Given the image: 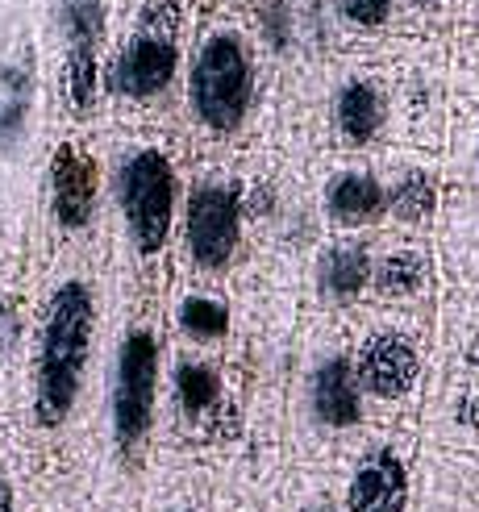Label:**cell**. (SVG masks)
Segmentation results:
<instances>
[{
    "instance_id": "6da1fadb",
    "label": "cell",
    "mask_w": 479,
    "mask_h": 512,
    "mask_svg": "<svg viewBox=\"0 0 479 512\" xmlns=\"http://www.w3.org/2000/svg\"><path fill=\"white\" fill-rule=\"evenodd\" d=\"M100 346V304L88 279L71 275L46 296V309L34 329L30 363H25V421L30 429V463L38 488H63L71 463V433L88 417V396L96 379Z\"/></svg>"
},
{
    "instance_id": "7a4b0ae2",
    "label": "cell",
    "mask_w": 479,
    "mask_h": 512,
    "mask_svg": "<svg viewBox=\"0 0 479 512\" xmlns=\"http://www.w3.org/2000/svg\"><path fill=\"white\" fill-rule=\"evenodd\" d=\"M163 408V338L150 321H130L113 346L109 396H105V442L109 467L121 483H134L155 450Z\"/></svg>"
},
{
    "instance_id": "3957f363",
    "label": "cell",
    "mask_w": 479,
    "mask_h": 512,
    "mask_svg": "<svg viewBox=\"0 0 479 512\" xmlns=\"http://www.w3.org/2000/svg\"><path fill=\"white\" fill-rule=\"evenodd\" d=\"M167 371V408L175 438L188 446H230L242 438V408L230 379L205 354H175Z\"/></svg>"
},
{
    "instance_id": "277c9868",
    "label": "cell",
    "mask_w": 479,
    "mask_h": 512,
    "mask_svg": "<svg viewBox=\"0 0 479 512\" xmlns=\"http://www.w3.org/2000/svg\"><path fill=\"white\" fill-rule=\"evenodd\" d=\"M350 367L363 392V408L371 413H396L409 408L425 383V346L405 325H371L350 346Z\"/></svg>"
},
{
    "instance_id": "5b68a950",
    "label": "cell",
    "mask_w": 479,
    "mask_h": 512,
    "mask_svg": "<svg viewBox=\"0 0 479 512\" xmlns=\"http://www.w3.org/2000/svg\"><path fill=\"white\" fill-rule=\"evenodd\" d=\"M413 500V446L400 433H384V438L355 450L338 488L342 512H413Z\"/></svg>"
},
{
    "instance_id": "8992f818",
    "label": "cell",
    "mask_w": 479,
    "mask_h": 512,
    "mask_svg": "<svg viewBox=\"0 0 479 512\" xmlns=\"http://www.w3.org/2000/svg\"><path fill=\"white\" fill-rule=\"evenodd\" d=\"M300 404H305V421L317 438L342 442L367 425L363 392L355 383V367H350V346H325L313 354L305 379H300Z\"/></svg>"
},
{
    "instance_id": "52a82bcc",
    "label": "cell",
    "mask_w": 479,
    "mask_h": 512,
    "mask_svg": "<svg viewBox=\"0 0 479 512\" xmlns=\"http://www.w3.org/2000/svg\"><path fill=\"white\" fill-rule=\"evenodd\" d=\"M192 105L209 130H234L250 105V63L234 34L205 42L192 67Z\"/></svg>"
},
{
    "instance_id": "ba28073f",
    "label": "cell",
    "mask_w": 479,
    "mask_h": 512,
    "mask_svg": "<svg viewBox=\"0 0 479 512\" xmlns=\"http://www.w3.org/2000/svg\"><path fill=\"white\" fill-rule=\"evenodd\" d=\"M171 204H175V175L159 150H138L121 171V209L130 221L134 246L142 254H159L171 229Z\"/></svg>"
},
{
    "instance_id": "9c48e42d",
    "label": "cell",
    "mask_w": 479,
    "mask_h": 512,
    "mask_svg": "<svg viewBox=\"0 0 479 512\" xmlns=\"http://www.w3.org/2000/svg\"><path fill=\"white\" fill-rule=\"evenodd\" d=\"M238 221H242V213H238L234 188L209 184V188L192 192V200H188V250L205 271H217V267L230 263V254L238 250Z\"/></svg>"
},
{
    "instance_id": "30bf717a",
    "label": "cell",
    "mask_w": 479,
    "mask_h": 512,
    "mask_svg": "<svg viewBox=\"0 0 479 512\" xmlns=\"http://www.w3.org/2000/svg\"><path fill=\"white\" fill-rule=\"evenodd\" d=\"M100 25H105V0H63V30H67V88H71L75 109H88V105H92Z\"/></svg>"
},
{
    "instance_id": "8fae6325",
    "label": "cell",
    "mask_w": 479,
    "mask_h": 512,
    "mask_svg": "<svg viewBox=\"0 0 479 512\" xmlns=\"http://www.w3.org/2000/svg\"><path fill=\"white\" fill-rule=\"evenodd\" d=\"M175 75V34H171V21L163 25H146L130 38V46L121 50L117 71H113V84L130 96H155L167 88V80Z\"/></svg>"
},
{
    "instance_id": "7c38bea8",
    "label": "cell",
    "mask_w": 479,
    "mask_h": 512,
    "mask_svg": "<svg viewBox=\"0 0 479 512\" xmlns=\"http://www.w3.org/2000/svg\"><path fill=\"white\" fill-rule=\"evenodd\" d=\"M96 204V163L75 146H59L55 155V217L67 229H80Z\"/></svg>"
},
{
    "instance_id": "4fadbf2b",
    "label": "cell",
    "mask_w": 479,
    "mask_h": 512,
    "mask_svg": "<svg viewBox=\"0 0 479 512\" xmlns=\"http://www.w3.org/2000/svg\"><path fill=\"white\" fill-rule=\"evenodd\" d=\"M0 512H38V479L25 433L0 421Z\"/></svg>"
},
{
    "instance_id": "5bb4252c",
    "label": "cell",
    "mask_w": 479,
    "mask_h": 512,
    "mask_svg": "<svg viewBox=\"0 0 479 512\" xmlns=\"http://www.w3.org/2000/svg\"><path fill=\"white\" fill-rule=\"evenodd\" d=\"M371 284V259L363 246H334L321 254L317 267V288L330 304H350L359 300Z\"/></svg>"
},
{
    "instance_id": "9a60e30c",
    "label": "cell",
    "mask_w": 479,
    "mask_h": 512,
    "mask_svg": "<svg viewBox=\"0 0 479 512\" xmlns=\"http://www.w3.org/2000/svg\"><path fill=\"white\" fill-rule=\"evenodd\" d=\"M175 321H180V334L192 342V346H221L225 338H230V304L217 300V296H184L180 300V313H175Z\"/></svg>"
},
{
    "instance_id": "2e32d148",
    "label": "cell",
    "mask_w": 479,
    "mask_h": 512,
    "mask_svg": "<svg viewBox=\"0 0 479 512\" xmlns=\"http://www.w3.org/2000/svg\"><path fill=\"white\" fill-rule=\"evenodd\" d=\"M388 209V196L384 188L375 184L371 175H342L334 179V188H330V213L346 225H363L371 217H380Z\"/></svg>"
},
{
    "instance_id": "e0dca14e",
    "label": "cell",
    "mask_w": 479,
    "mask_h": 512,
    "mask_svg": "<svg viewBox=\"0 0 479 512\" xmlns=\"http://www.w3.org/2000/svg\"><path fill=\"white\" fill-rule=\"evenodd\" d=\"M430 512H479V475H471V467H459L455 458H438Z\"/></svg>"
},
{
    "instance_id": "ac0fdd59",
    "label": "cell",
    "mask_w": 479,
    "mask_h": 512,
    "mask_svg": "<svg viewBox=\"0 0 479 512\" xmlns=\"http://www.w3.org/2000/svg\"><path fill=\"white\" fill-rule=\"evenodd\" d=\"M371 284L388 300H409L425 288V259L417 250H396L380 267H371Z\"/></svg>"
},
{
    "instance_id": "d6986e66",
    "label": "cell",
    "mask_w": 479,
    "mask_h": 512,
    "mask_svg": "<svg viewBox=\"0 0 479 512\" xmlns=\"http://www.w3.org/2000/svg\"><path fill=\"white\" fill-rule=\"evenodd\" d=\"M338 125L350 142H367L380 130V96L371 84H350L338 100Z\"/></svg>"
},
{
    "instance_id": "ffe728a7",
    "label": "cell",
    "mask_w": 479,
    "mask_h": 512,
    "mask_svg": "<svg viewBox=\"0 0 479 512\" xmlns=\"http://www.w3.org/2000/svg\"><path fill=\"white\" fill-rule=\"evenodd\" d=\"M430 209H434V188H430L425 175H409L392 196V213L405 217V221H421Z\"/></svg>"
},
{
    "instance_id": "44dd1931",
    "label": "cell",
    "mask_w": 479,
    "mask_h": 512,
    "mask_svg": "<svg viewBox=\"0 0 479 512\" xmlns=\"http://www.w3.org/2000/svg\"><path fill=\"white\" fill-rule=\"evenodd\" d=\"M25 113V75L21 71H5L0 75V130H13Z\"/></svg>"
},
{
    "instance_id": "7402d4cb",
    "label": "cell",
    "mask_w": 479,
    "mask_h": 512,
    "mask_svg": "<svg viewBox=\"0 0 479 512\" xmlns=\"http://www.w3.org/2000/svg\"><path fill=\"white\" fill-rule=\"evenodd\" d=\"M388 5L392 0H342V13L359 25H380L388 17Z\"/></svg>"
},
{
    "instance_id": "603a6c76",
    "label": "cell",
    "mask_w": 479,
    "mask_h": 512,
    "mask_svg": "<svg viewBox=\"0 0 479 512\" xmlns=\"http://www.w3.org/2000/svg\"><path fill=\"white\" fill-rule=\"evenodd\" d=\"M146 512H209L205 500H200V492H180V496H163V500H150Z\"/></svg>"
},
{
    "instance_id": "cb8c5ba5",
    "label": "cell",
    "mask_w": 479,
    "mask_h": 512,
    "mask_svg": "<svg viewBox=\"0 0 479 512\" xmlns=\"http://www.w3.org/2000/svg\"><path fill=\"white\" fill-rule=\"evenodd\" d=\"M59 504H63V508H50V512H80V508H71V500H67V496H63Z\"/></svg>"
}]
</instances>
